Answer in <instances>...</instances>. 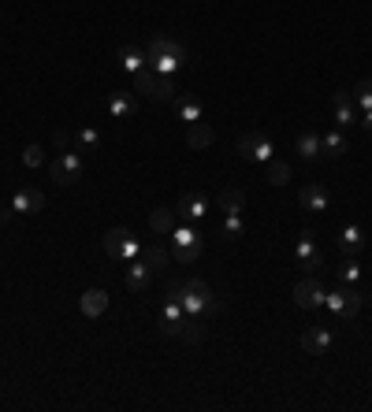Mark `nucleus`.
<instances>
[{"mask_svg":"<svg viewBox=\"0 0 372 412\" xmlns=\"http://www.w3.org/2000/svg\"><path fill=\"white\" fill-rule=\"evenodd\" d=\"M153 283V268L145 264L142 256H134L131 264H127V275H123V286L131 290V293H145Z\"/></svg>","mask_w":372,"mask_h":412,"instance_id":"obj_11","label":"nucleus"},{"mask_svg":"<svg viewBox=\"0 0 372 412\" xmlns=\"http://www.w3.org/2000/svg\"><path fill=\"white\" fill-rule=\"evenodd\" d=\"M145 63H149L156 75H175L186 63V45L171 41V38H153L149 48H145Z\"/></svg>","mask_w":372,"mask_h":412,"instance_id":"obj_1","label":"nucleus"},{"mask_svg":"<svg viewBox=\"0 0 372 412\" xmlns=\"http://www.w3.org/2000/svg\"><path fill=\"white\" fill-rule=\"evenodd\" d=\"M339 278H343V283H361V264L358 260H354V256H346L343 264H339Z\"/></svg>","mask_w":372,"mask_h":412,"instance_id":"obj_32","label":"nucleus"},{"mask_svg":"<svg viewBox=\"0 0 372 412\" xmlns=\"http://www.w3.org/2000/svg\"><path fill=\"white\" fill-rule=\"evenodd\" d=\"M298 201H302L305 212H328V208H331V193H328V186L309 183V186H302Z\"/></svg>","mask_w":372,"mask_h":412,"instance_id":"obj_14","label":"nucleus"},{"mask_svg":"<svg viewBox=\"0 0 372 412\" xmlns=\"http://www.w3.org/2000/svg\"><path fill=\"white\" fill-rule=\"evenodd\" d=\"M149 227H153V234H171L175 230V212L171 208H153L149 212Z\"/></svg>","mask_w":372,"mask_h":412,"instance_id":"obj_26","label":"nucleus"},{"mask_svg":"<svg viewBox=\"0 0 372 412\" xmlns=\"http://www.w3.org/2000/svg\"><path fill=\"white\" fill-rule=\"evenodd\" d=\"M350 149V141H346V134H343V130H328V134L324 138H320V156H343Z\"/></svg>","mask_w":372,"mask_h":412,"instance_id":"obj_22","label":"nucleus"},{"mask_svg":"<svg viewBox=\"0 0 372 412\" xmlns=\"http://www.w3.org/2000/svg\"><path fill=\"white\" fill-rule=\"evenodd\" d=\"M119 67H123L127 75H138L142 67H149V63H145V53H142V48L123 45V48H119Z\"/></svg>","mask_w":372,"mask_h":412,"instance_id":"obj_24","label":"nucleus"},{"mask_svg":"<svg viewBox=\"0 0 372 412\" xmlns=\"http://www.w3.org/2000/svg\"><path fill=\"white\" fill-rule=\"evenodd\" d=\"M78 308H83L86 320H97V316H101V312L108 308V293H105V290H86L83 298H78Z\"/></svg>","mask_w":372,"mask_h":412,"instance_id":"obj_19","label":"nucleus"},{"mask_svg":"<svg viewBox=\"0 0 372 412\" xmlns=\"http://www.w3.org/2000/svg\"><path fill=\"white\" fill-rule=\"evenodd\" d=\"M216 141V130L208 126L205 119L201 123H190L186 126V149H208V145Z\"/></svg>","mask_w":372,"mask_h":412,"instance_id":"obj_17","label":"nucleus"},{"mask_svg":"<svg viewBox=\"0 0 372 412\" xmlns=\"http://www.w3.org/2000/svg\"><path fill=\"white\" fill-rule=\"evenodd\" d=\"M294 149H298L302 160H317V156H320V138H317V134H298Z\"/></svg>","mask_w":372,"mask_h":412,"instance_id":"obj_28","label":"nucleus"},{"mask_svg":"<svg viewBox=\"0 0 372 412\" xmlns=\"http://www.w3.org/2000/svg\"><path fill=\"white\" fill-rule=\"evenodd\" d=\"M97 145H101V130H97V126L78 130V149H97Z\"/></svg>","mask_w":372,"mask_h":412,"instance_id":"obj_33","label":"nucleus"},{"mask_svg":"<svg viewBox=\"0 0 372 412\" xmlns=\"http://www.w3.org/2000/svg\"><path fill=\"white\" fill-rule=\"evenodd\" d=\"M242 230H246V223H242V216H228V219H223V238H238Z\"/></svg>","mask_w":372,"mask_h":412,"instance_id":"obj_36","label":"nucleus"},{"mask_svg":"<svg viewBox=\"0 0 372 412\" xmlns=\"http://www.w3.org/2000/svg\"><path fill=\"white\" fill-rule=\"evenodd\" d=\"M23 163H26V168H41V163H45L41 145H26V149H23Z\"/></svg>","mask_w":372,"mask_h":412,"instance_id":"obj_35","label":"nucleus"},{"mask_svg":"<svg viewBox=\"0 0 372 412\" xmlns=\"http://www.w3.org/2000/svg\"><path fill=\"white\" fill-rule=\"evenodd\" d=\"M265 168H268V183H272V186H287V183H290V163H287V160L272 156Z\"/></svg>","mask_w":372,"mask_h":412,"instance_id":"obj_27","label":"nucleus"},{"mask_svg":"<svg viewBox=\"0 0 372 412\" xmlns=\"http://www.w3.org/2000/svg\"><path fill=\"white\" fill-rule=\"evenodd\" d=\"M339 249H343L346 256H354L358 249H365V230L358 223H346L343 230H339Z\"/></svg>","mask_w":372,"mask_h":412,"instance_id":"obj_18","label":"nucleus"},{"mask_svg":"<svg viewBox=\"0 0 372 412\" xmlns=\"http://www.w3.org/2000/svg\"><path fill=\"white\" fill-rule=\"evenodd\" d=\"M8 219H11V208H0V227H4Z\"/></svg>","mask_w":372,"mask_h":412,"instance_id":"obj_39","label":"nucleus"},{"mask_svg":"<svg viewBox=\"0 0 372 412\" xmlns=\"http://www.w3.org/2000/svg\"><path fill=\"white\" fill-rule=\"evenodd\" d=\"M175 208H179V216H183V219H205V216H208V208H213V201H208L205 193L190 190V193L179 197V205H175Z\"/></svg>","mask_w":372,"mask_h":412,"instance_id":"obj_13","label":"nucleus"},{"mask_svg":"<svg viewBox=\"0 0 372 412\" xmlns=\"http://www.w3.org/2000/svg\"><path fill=\"white\" fill-rule=\"evenodd\" d=\"M175 108H179V119L190 126V123H201L205 119V108H201V101H193V97H175L171 101Z\"/></svg>","mask_w":372,"mask_h":412,"instance_id":"obj_23","label":"nucleus"},{"mask_svg":"<svg viewBox=\"0 0 372 412\" xmlns=\"http://www.w3.org/2000/svg\"><path fill=\"white\" fill-rule=\"evenodd\" d=\"M358 123H361V126H365V130H372V108H368V112H361V115H358Z\"/></svg>","mask_w":372,"mask_h":412,"instance_id":"obj_38","label":"nucleus"},{"mask_svg":"<svg viewBox=\"0 0 372 412\" xmlns=\"http://www.w3.org/2000/svg\"><path fill=\"white\" fill-rule=\"evenodd\" d=\"M168 298H175V301H179L186 316H205V320H208L213 312H220V308H223L220 301H205V298H198V293H190L183 283H175V278L168 283Z\"/></svg>","mask_w":372,"mask_h":412,"instance_id":"obj_3","label":"nucleus"},{"mask_svg":"<svg viewBox=\"0 0 372 412\" xmlns=\"http://www.w3.org/2000/svg\"><path fill=\"white\" fill-rule=\"evenodd\" d=\"M183 320H186L183 305L175 301V298H168V301H164V308H160V335L179 338V331H183Z\"/></svg>","mask_w":372,"mask_h":412,"instance_id":"obj_12","label":"nucleus"},{"mask_svg":"<svg viewBox=\"0 0 372 412\" xmlns=\"http://www.w3.org/2000/svg\"><path fill=\"white\" fill-rule=\"evenodd\" d=\"M354 104H358V115L372 108V78H361L358 86H354Z\"/></svg>","mask_w":372,"mask_h":412,"instance_id":"obj_29","label":"nucleus"},{"mask_svg":"<svg viewBox=\"0 0 372 412\" xmlns=\"http://www.w3.org/2000/svg\"><path fill=\"white\" fill-rule=\"evenodd\" d=\"M53 141L60 145V149H63V153H68V149H71V138H68V130H56V134H53Z\"/></svg>","mask_w":372,"mask_h":412,"instance_id":"obj_37","label":"nucleus"},{"mask_svg":"<svg viewBox=\"0 0 372 412\" xmlns=\"http://www.w3.org/2000/svg\"><path fill=\"white\" fill-rule=\"evenodd\" d=\"M45 208V193L41 190H19L11 197V212H23V216H30V212H41Z\"/></svg>","mask_w":372,"mask_h":412,"instance_id":"obj_16","label":"nucleus"},{"mask_svg":"<svg viewBox=\"0 0 372 412\" xmlns=\"http://www.w3.org/2000/svg\"><path fill=\"white\" fill-rule=\"evenodd\" d=\"M324 298H328V290L317 283V278H302V283H294V305L298 308H324Z\"/></svg>","mask_w":372,"mask_h":412,"instance_id":"obj_10","label":"nucleus"},{"mask_svg":"<svg viewBox=\"0 0 372 412\" xmlns=\"http://www.w3.org/2000/svg\"><path fill=\"white\" fill-rule=\"evenodd\" d=\"M171 256L179 264H193L201 256V234L193 227H175L171 230Z\"/></svg>","mask_w":372,"mask_h":412,"instance_id":"obj_4","label":"nucleus"},{"mask_svg":"<svg viewBox=\"0 0 372 412\" xmlns=\"http://www.w3.org/2000/svg\"><path fill=\"white\" fill-rule=\"evenodd\" d=\"M131 78H134L138 93L153 97V90H156V71H153V67H142V71H138V75H131Z\"/></svg>","mask_w":372,"mask_h":412,"instance_id":"obj_31","label":"nucleus"},{"mask_svg":"<svg viewBox=\"0 0 372 412\" xmlns=\"http://www.w3.org/2000/svg\"><path fill=\"white\" fill-rule=\"evenodd\" d=\"M235 153L246 156V160H257V163H268L272 156H276V149H272V141L265 134H242L238 145H235Z\"/></svg>","mask_w":372,"mask_h":412,"instance_id":"obj_7","label":"nucleus"},{"mask_svg":"<svg viewBox=\"0 0 372 412\" xmlns=\"http://www.w3.org/2000/svg\"><path fill=\"white\" fill-rule=\"evenodd\" d=\"M175 78L171 75H156V90H153V101H175Z\"/></svg>","mask_w":372,"mask_h":412,"instance_id":"obj_30","label":"nucleus"},{"mask_svg":"<svg viewBox=\"0 0 372 412\" xmlns=\"http://www.w3.org/2000/svg\"><path fill=\"white\" fill-rule=\"evenodd\" d=\"M190 293H198V298H205V301H216V293H213V286H208V283H201V278H186V283H183Z\"/></svg>","mask_w":372,"mask_h":412,"instance_id":"obj_34","label":"nucleus"},{"mask_svg":"<svg viewBox=\"0 0 372 412\" xmlns=\"http://www.w3.org/2000/svg\"><path fill=\"white\" fill-rule=\"evenodd\" d=\"M105 253L112 256V260H123V264H131L138 253H142V245H138V238L131 234L127 227H112L108 234H105Z\"/></svg>","mask_w":372,"mask_h":412,"instance_id":"obj_2","label":"nucleus"},{"mask_svg":"<svg viewBox=\"0 0 372 412\" xmlns=\"http://www.w3.org/2000/svg\"><path fill=\"white\" fill-rule=\"evenodd\" d=\"M331 108H335V123H339V126H354V123H358V104H354V93L335 90Z\"/></svg>","mask_w":372,"mask_h":412,"instance_id":"obj_15","label":"nucleus"},{"mask_svg":"<svg viewBox=\"0 0 372 412\" xmlns=\"http://www.w3.org/2000/svg\"><path fill=\"white\" fill-rule=\"evenodd\" d=\"M324 308H331L335 316H343V320H354V316H358V308H361V293L354 290L350 283L346 286H335L324 298Z\"/></svg>","mask_w":372,"mask_h":412,"instance_id":"obj_5","label":"nucleus"},{"mask_svg":"<svg viewBox=\"0 0 372 412\" xmlns=\"http://www.w3.org/2000/svg\"><path fill=\"white\" fill-rule=\"evenodd\" d=\"M335 345V335H331V327L324 323H313V327H305V335H302V349L309 353V357H324L328 349Z\"/></svg>","mask_w":372,"mask_h":412,"instance_id":"obj_8","label":"nucleus"},{"mask_svg":"<svg viewBox=\"0 0 372 412\" xmlns=\"http://www.w3.org/2000/svg\"><path fill=\"white\" fill-rule=\"evenodd\" d=\"M216 208L223 212V216H242V208H246V193L242 190H223L220 197H216Z\"/></svg>","mask_w":372,"mask_h":412,"instance_id":"obj_21","label":"nucleus"},{"mask_svg":"<svg viewBox=\"0 0 372 412\" xmlns=\"http://www.w3.org/2000/svg\"><path fill=\"white\" fill-rule=\"evenodd\" d=\"M108 112L116 115V119H131V115L138 112V97H131L127 90L112 93V97H108Z\"/></svg>","mask_w":372,"mask_h":412,"instance_id":"obj_20","label":"nucleus"},{"mask_svg":"<svg viewBox=\"0 0 372 412\" xmlns=\"http://www.w3.org/2000/svg\"><path fill=\"white\" fill-rule=\"evenodd\" d=\"M83 171H86V163H83V156H78L75 149L60 153V160L48 163V175H53V183H60V186L78 183V175H83Z\"/></svg>","mask_w":372,"mask_h":412,"instance_id":"obj_6","label":"nucleus"},{"mask_svg":"<svg viewBox=\"0 0 372 412\" xmlns=\"http://www.w3.org/2000/svg\"><path fill=\"white\" fill-rule=\"evenodd\" d=\"M145 264H149V268L156 271V268H164L168 264V256H171V249L168 245H156V242H149V245H142V253H138Z\"/></svg>","mask_w":372,"mask_h":412,"instance_id":"obj_25","label":"nucleus"},{"mask_svg":"<svg viewBox=\"0 0 372 412\" xmlns=\"http://www.w3.org/2000/svg\"><path fill=\"white\" fill-rule=\"evenodd\" d=\"M294 264H298V268H305V271H317L320 264H324V256H320V249H317V234H313V230H305V234L298 238Z\"/></svg>","mask_w":372,"mask_h":412,"instance_id":"obj_9","label":"nucleus"}]
</instances>
